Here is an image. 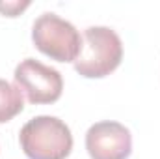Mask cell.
<instances>
[{
  "mask_svg": "<svg viewBox=\"0 0 160 159\" xmlns=\"http://www.w3.org/2000/svg\"><path fill=\"white\" fill-rule=\"evenodd\" d=\"M28 6H30L28 0H24V2H0V13L6 15V17H17Z\"/></svg>",
  "mask_w": 160,
  "mask_h": 159,
  "instance_id": "obj_7",
  "label": "cell"
},
{
  "mask_svg": "<svg viewBox=\"0 0 160 159\" xmlns=\"http://www.w3.org/2000/svg\"><path fill=\"white\" fill-rule=\"evenodd\" d=\"M86 150L91 159H128L132 135L119 122H97L86 133Z\"/></svg>",
  "mask_w": 160,
  "mask_h": 159,
  "instance_id": "obj_5",
  "label": "cell"
},
{
  "mask_svg": "<svg viewBox=\"0 0 160 159\" xmlns=\"http://www.w3.org/2000/svg\"><path fill=\"white\" fill-rule=\"evenodd\" d=\"M34 45L56 62H75L82 49V36L69 21L56 13H43L32 26Z\"/></svg>",
  "mask_w": 160,
  "mask_h": 159,
  "instance_id": "obj_3",
  "label": "cell"
},
{
  "mask_svg": "<svg viewBox=\"0 0 160 159\" xmlns=\"http://www.w3.org/2000/svg\"><path fill=\"white\" fill-rule=\"evenodd\" d=\"M22 109H24L22 92L15 84L0 79V123L13 120L17 114L22 112Z\"/></svg>",
  "mask_w": 160,
  "mask_h": 159,
  "instance_id": "obj_6",
  "label": "cell"
},
{
  "mask_svg": "<svg viewBox=\"0 0 160 159\" xmlns=\"http://www.w3.org/2000/svg\"><path fill=\"white\" fill-rule=\"evenodd\" d=\"M15 86L32 105H50L62 97V73L36 58H26L15 68Z\"/></svg>",
  "mask_w": 160,
  "mask_h": 159,
  "instance_id": "obj_4",
  "label": "cell"
},
{
  "mask_svg": "<svg viewBox=\"0 0 160 159\" xmlns=\"http://www.w3.org/2000/svg\"><path fill=\"white\" fill-rule=\"evenodd\" d=\"M123 60L121 38L108 26H89L82 34V49L75 60L77 73L86 79H102Z\"/></svg>",
  "mask_w": 160,
  "mask_h": 159,
  "instance_id": "obj_1",
  "label": "cell"
},
{
  "mask_svg": "<svg viewBox=\"0 0 160 159\" xmlns=\"http://www.w3.org/2000/svg\"><path fill=\"white\" fill-rule=\"evenodd\" d=\"M19 144L28 159H65L73 150V135L56 116H36L22 125Z\"/></svg>",
  "mask_w": 160,
  "mask_h": 159,
  "instance_id": "obj_2",
  "label": "cell"
}]
</instances>
